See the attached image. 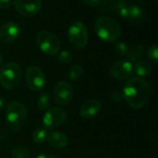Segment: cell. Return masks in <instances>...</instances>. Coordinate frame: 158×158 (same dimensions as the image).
<instances>
[{
	"label": "cell",
	"mask_w": 158,
	"mask_h": 158,
	"mask_svg": "<svg viewBox=\"0 0 158 158\" xmlns=\"http://www.w3.org/2000/svg\"><path fill=\"white\" fill-rule=\"evenodd\" d=\"M21 35V27L15 22H8L0 27V41L3 44H11Z\"/></svg>",
	"instance_id": "cell-12"
},
{
	"label": "cell",
	"mask_w": 158,
	"mask_h": 158,
	"mask_svg": "<svg viewBox=\"0 0 158 158\" xmlns=\"http://www.w3.org/2000/svg\"><path fill=\"white\" fill-rule=\"evenodd\" d=\"M147 56L152 62L158 64V45L151 46L147 50Z\"/></svg>",
	"instance_id": "cell-23"
},
{
	"label": "cell",
	"mask_w": 158,
	"mask_h": 158,
	"mask_svg": "<svg viewBox=\"0 0 158 158\" xmlns=\"http://www.w3.org/2000/svg\"><path fill=\"white\" fill-rule=\"evenodd\" d=\"M27 118L26 107L19 102H11L6 109L7 126L10 132L18 131Z\"/></svg>",
	"instance_id": "cell-3"
},
{
	"label": "cell",
	"mask_w": 158,
	"mask_h": 158,
	"mask_svg": "<svg viewBox=\"0 0 158 158\" xmlns=\"http://www.w3.org/2000/svg\"><path fill=\"white\" fill-rule=\"evenodd\" d=\"M35 158H59V157L57 155L51 154V153H40Z\"/></svg>",
	"instance_id": "cell-28"
},
{
	"label": "cell",
	"mask_w": 158,
	"mask_h": 158,
	"mask_svg": "<svg viewBox=\"0 0 158 158\" xmlns=\"http://www.w3.org/2000/svg\"><path fill=\"white\" fill-rule=\"evenodd\" d=\"M102 8L106 11H113L119 10L123 5H125L126 0H102Z\"/></svg>",
	"instance_id": "cell-19"
},
{
	"label": "cell",
	"mask_w": 158,
	"mask_h": 158,
	"mask_svg": "<svg viewBox=\"0 0 158 158\" xmlns=\"http://www.w3.org/2000/svg\"><path fill=\"white\" fill-rule=\"evenodd\" d=\"M52 94L54 102L58 105L66 106L72 102L74 94V89L71 84L65 81H60L54 86Z\"/></svg>",
	"instance_id": "cell-8"
},
{
	"label": "cell",
	"mask_w": 158,
	"mask_h": 158,
	"mask_svg": "<svg viewBox=\"0 0 158 158\" xmlns=\"http://www.w3.org/2000/svg\"><path fill=\"white\" fill-rule=\"evenodd\" d=\"M82 1L89 7H96L101 4L102 0H82Z\"/></svg>",
	"instance_id": "cell-27"
},
{
	"label": "cell",
	"mask_w": 158,
	"mask_h": 158,
	"mask_svg": "<svg viewBox=\"0 0 158 158\" xmlns=\"http://www.w3.org/2000/svg\"><path fill=\"white\" fill-rule=\"evenodd\" d=\"M94 30L97 35L103 41L111 43L119 38L121 35V26L110 17H99L94 23Z\"/></svg>",
	"instance_id": "cell-2"
},
{
	"label": "cell",
	"mask_w": 158,
	"mask_h": 158,
	"mask_svg": "<svg viewBox=\"0 0 158 158\" xmlns=\"http://www.w3.org/2000/svg\"><path fill=\"white\" fill-rule=\"evenodd\" d=\"M73 59V55L69 50H62L58 54V60L61 63H70Z\"/></svg>",
	"instance_id": "cell-24"
},
{
	"label": "cell",
	"mask_w": 158,
	"mask_h": 158,
	"mask_svg": "<svg viewBox=\"0 0 158 158\" xmlns=\"http://www.w3.org/2000/svg\"><path fill=\"white\" fill-rule=\"evenodd\" d=\"M23 70L20 64L14 61L5 63L0 68V83L6 89H13L20 83Z\"/></svg>",
	"instance_id": "cell-4"
},
{
	"label": "cell",
	"mask_w": 158,
	"mask_h": 158,
	"mask_svg": "<svg viewBox=\"0 0 158 158\" xmlns=\"http://www.w3.org/2000/svg\"><path fill=\"white\" fill-rule=\"evenodd\" d=\"M114 50L115 52L120 55V56H126L128 53V47L126 43L124 42H119L114 46Z\"/></svg>",
	"instance_id": "cell-25"
},
{
	"label": "cell",
	"mask_w": 158,
	"mask_h": 158,
	"mask_svg": "<svg viewBox=\"0 0 158 158\" xmlns=\"http://www.w3.org/2000/svg\"><path fill=\"white\" fill-rule=\"evenodd\" d=\"M123 95L127 104L134 109L142 108L150 97V86L144 79L135 76L125 83Z\"/></svg>",
	"instance_id": "cell-1"
},
{
	"label": "cell",
	"mask_w": 158,
	"mask_h": 158,
	"mask_svg": "<svg viewBox=\"0 0 158 158\" xmlns=\"http://www.w3.org/2000/svg\"><path fill=\"white\" fill-rule=\"evenodd\" d=\"M144 52V47L141 44H137L135 45L130 50H128L127 53V58L131 61H139V60L141 59L142 55Z\"/></svg>",
	"instance_id": "cell-17"
},
{
	"label": "cell",
	"mask_w": 158,
	"mask_h": 158,
	"mask_svg": "<svg viewBox=\"0 0 158 158\" xmlns=\"http://www.w3.org/2000/svg\"><path fill=\"white\" fill-rule=\"evenodd\" d=\"M2 62H3V57H2V54L0 53V66H1Z\"/></svg>",
	"instance_id": "cell-30"
},
{
	"label": "cell",
	"mask_w": 158,
	"mask_h": 158,
	"mask_svg": "<svg viewBox=\"0 0 158 158\" xmlns=\"http://www.w3.org/2000/svg\"><path fill=\"white\" fill-rule=\"evenodd\" d=\"M142 14H143V11H142L141 8H139L136 5L128 6V18L127 19L138 20L142 17Z\"/></svg>",
	"instance_id": "cell-22"
},
{
	"label": "cell",
	"mask_w": 158,
	"mask_h": 158,
	"mask_svg": "<svg viewBox=\"0 0 158 158\" xmlns=\"http://www.w3.org/2000/svg\"><path fill=\"white\" fill-rule=\"evenodd\" d=\"M5 105H6V101H5V99H3V98L0 97V110H1Z\"/></svg>",
	"instance_id": "cell-29"
},
{
	"label": "cell",
	"mask_w": 158,
	"mask_h": 158,
	"mask_svg": "<svg viewBox=\"0 0 158 158\" xmlns=\"http://www.w3.org/2000/svg\"><path fill=\"white\" fill-rule=\"evenodd\" d=\"M25 81L31 90L38 92L46 86V76L38 66L31 65L25 71Z\"/></svg>",
	"instance_id": "cell-7"
},
{
	"label": "cell",
	"mask_w": 158,
	"mask_h": 158,
	"mask_svg": "<svg viewBox=\"0 0 158 158\" xmlns=\"http://www.w3.org/2000/svg\"><path fill=\"white\" fill-rule=\"evenodd\" d=\"M36 44L41 51L49 56H54L60 49V41L56 35L48 30L40 31L36 34Z\"/></svg>",
	"instance_id": "cell-5"
},
{
	"label": "cell",
	"mask_w": 158,
	"mask_h": 158,
	"mask_svg": "<svg viewBox=\"0 0 158 158\" xmlns=\"http://www.w3.org/2000/svg\"><path fill=\"white\" fill-rule=\"evenodd\" d=\"M134 69H135V72H136L137 75H139V76H146L151 73L152 65L148 61L140 60L136 62Z\"/></svg>",
	"instance_id": "cell-15"
},
{
	"label": "cell",
	"mask_w": 158,
	"mask_h": 158,
	"mask_svg": "<svg viewBox=\"0 0 158 158\" xmlns=\"http://www.w3.org/2000/svg\"><path fill=\"white\" fill-rule=\"evenodd\" d=\"M133 69V65L129 60H119L111 65L109 73L112 77L117 79V80H125L132 75Z\"/></svg>",
	"instance_id": "cell-11"
},
{
	"label": "cell",
	"mask_w": 158,
	"mask_h": 158,
	"mask_svg": "<svg viewBox=\"0 0 158 158\" xmlns=\"http://www.w3.org/2000/svg\"><path fill=\"white\" fill-rule=\"evenodd\" d=\"M48 142L51 147H53L55 149H63L68 145L69 139L64 133L59 132V131H54V132H51L50 134H48Z\"/></svg>",
	"instance_id": "cell-14"
},
{
	"label": "cell",
	"mask_w": 158,
	"mask_h": 158,
	"mask_svg": "<svg viewBox=\"0 0 158 158\" xmlns=\"http://www.w3.org/2000/svg\"><path fill=\"white\" fill-rule=\"evenodd\" d=\"M11 155L13 158H31V152L23 146H18L12 149Z\"/></svg>",
	"instance_id": "cell-21"
},
{
	"label": "cell",
	"mask_w": 158,
	"mask_h": 158,
	"mask_svg": "<svg viewBox=\"0 0 158 158\" xmlns=\"http://www.w3.org/2000/svg\"><path fill=\"white\" fill-rule=\"evenodd\" d=\"M12 5V0H0V10H7Z\"/></svg>",
	"instance_id": "cell-26"
},
{
	"label": "cell",
	"mask_w": 158,
	"mask_h": 158,
	"mask_svg": "<svg viewBox=\"0 0 158 158\" xmlns=\"http://www.w3.org/2000/svg\"><path fill=\"white\" fill-rule=\"evenodd\" d=\"M84 74V67L80 64H75L68 71V77L71 81L79 80Z\"/></svg>",
	"instance_id": "cell-18"
},
{
	"label": "cell",
	"mask_w": 158,
	"mask_h": 158,
	"mask_svg": "<svg viewBox=\"0 0 158 158\" xmlns=\"http://www.w3.org/2000/svg\"><path fill=\"white\" fill-rule=\"evenodd\" d=\"M157 1H158V0H157Z\"/></svg>",
	"instance_id": "cell-31"
},
{
	"label": "cell",
	"mask_w": 158,
	"mask_h": 158,
	"mask_svg": "<svg viewBox=\"0 0 158 158\" xmlns=\"http://www.w3.org/2000/svg\"><path fill=\"white\" fill-rule=\"evenodd\" d=\"M101 102L96 99L86 101L79 109V114L84 119H90L97 115L101 111Z\"/></svg>",
	"instance_id": "cell-13"
},
{
	"label": "cell",
	"mask_w": 158,
	"mask_h": 158,
	"mask_svg": "<svg viewBox=\"0 0 158 158\" xmlns=\"http://www.w3.org/2000/svg\"><path fill=\"white\" fill-rule=\"evenodd\" d=\"M50 102H51L50 96H49L48 92L46 91V92H43L39 96V98L36 102V106L40 111H45L49 107Z\"/></svg>",
	"instance_id": "cell-20"
},
{
	"label": "cell",
	"mask_w": 158,
	"mask_h": 158,
	"mask_svg": "<svg viewBox=\"0 0 158 158\" xmlns=\"http://www.w3.org/2000/svg\"><path fill=\"white\" fill-rule=\"evenodd\" d=\"M67 114L60 107H53L48 110L43 116V125L47 129H54L60 127L65 119Z\"/></svg>",
	"instance_id": "cell-9"
},
{
	"label": "cell",
	"mask_w": 158,
	"mask_h": 158,
	"mask_svg": "<svg viewBox=\"0 0 158 158\" xmlns=\"http://www.w3.org/2000/svg\"><path fill=\"white\" fill-rule=\"evenodd\" d=\"M48 129L42 127H37L33 132L32 139L35 144H42L48 139Z\"/></svg>",
	"instance_id": "cell-16"
},
{
	"label": "cell",
	"mask_w": 158,
	"mask_h": 158,
	"mask_svg": "<svg viewBox=\"0 0 158 158\" xmlns=\"http://www.w3.org/2000/svg\"><path fill=\"white\" fill-rule=\"evenodd\" d=\"M70 44L77 48H84L89 42V31L87 26L80 21L74 22L68 29L67 32Z\"/></svg>",
	"instance_id": "cell-6"
},
{
	"label": "cell",
	"mask_w": 158,
	"mask_h": 158,
	"mask_svg": "<svg viewBox=\"0 0 158 158\" xmlns=\"http://www.w3.org/2000/svg\"><path fill=\"white\" fill-rule=\"evenodd\" d=\"M12 5L19 14L25 17H32L39 12L42 0H12Z\"/></svg>",
	"instance_id": "cell-10"
}]
</instances>
